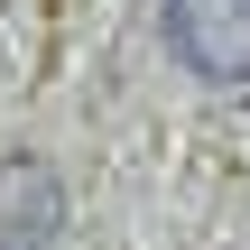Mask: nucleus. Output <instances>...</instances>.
Here are the masks:
<instances>
[{
  "instance_id": "f257e3e1",
  "label": "nucleus",
  "mask_w": 250,
  "mask_h": 250,
  "mask_svg": "<svg viewBox=\"0 0 250 250\" xmlns=\"http://www.w3.org/2000/svg\"><path fill=\"white\" fill-rule=\"evenodd\" d=\"M167 46L204 83H250V0H167Z\"/></svg>"
},
{
  "instance_id": "f03ea898",
  "label": "nucleus",
  "mask_w": 250,
  "mask_h": 250,
  "mask_svg": "<svg viewBox=\"0 0 250 250\" xmlns=\"http://www.w3.org/2000/svg\"><path fill=\"white\" fill-rule=\"evenodd\" d=\"M65 232V176L46 158H0V250H46Z\"/></svg>"
}]
</instances>
